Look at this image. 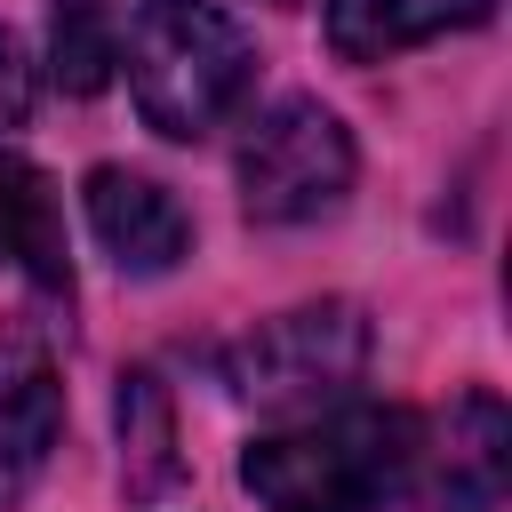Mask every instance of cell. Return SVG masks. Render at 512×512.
I'll return each mask as SVG.
<instances>
[{
  "instance_id": "1",
  "label": "cell",
  "mask_w": 512,
  "mask_h": 512,
  "mask_svg": "<svg viewBox=\"0 0 512 512\" xmlns=\"http://www.w3.org/2000/svg\"><path fill=\"white\" fill-rule=\"evenodd\" d=\"M424 464L416 416L408 408H312L288 432L248 440L240 456V488L264 512H384L408 496Z\"/></svg>"
},
{
  "instance_id": "2",
  "label": "cell",
  "mask_w": 512,
  "mask_h": 512,
  "mask_svg": "<svg viewBox=\"0 0 512 512\" xmlns=\"http://www.w3.org/2000/svg\"><path fill=\"white\" fill-rule=\"evenodd\" d=\"M128 88L152 136L200 144L256 88V40L216 0H136L128 16Z\"/></svg>"
},
{
  "instance_id": "3",
  "label": "cell",
  "mask_w": 512,
  "mask_h": 512,
  "mask_svg": "<svg viewBox=\"0 0 512 512\" xmlns=\"http://www.w3.org/2000/svg\"><path fill=\"white\" fill-rule=\"evenodd\" d=\"M368 344H376L368 312L344 304V296H320V304L272 312L248 336H232L216 352V376L248 408H328V400H344L360 384Z\"/></svg>"
},
{
  "instance_id": "4",
  "label": "cell",
  "mask_w": 512,
  "mask_h": 512,
  "mask_svg": "<svg viewBox=\"0 0 512 512\" xmlns=\"http://www.w3.org/2000/svg\"><path fill=\"white\" fill-rule=\"evenodd\" d=\"M352 192V136L320 96H280L240 136V208L256 224H312Z\"/></svg>"
},
{
  "instance_id": "5",
  "label": "cell",
  "mask_w": 512,
  "mask_h": 512,
  "mask_svg": "<svg viewBox=\"0 0 512 512\" xmlns=\"http://www.w3.org/2000/svg\"><path fill=\"white\" fill-rule=\"evenodd\" d=\"M56 432H64V376L32 328H8L0 336V512H16L40 488Z\"/></svg>"
},
{
  "instance_id": "6",
  "label": "cell",
  "mask_w": 512,
  "mask_h": 512,
  "mask_svg": "<svg viewBox=\"0 0 512 512\" xmlns=\"http://www.w3.org/2000/svg\"><path fill=\"white\" fill-rule=\"evenodd\" d=\"M88 232L104 240V256L136 280L176 272L192 256V216L176 208L168 184L136 176V168H88Z\"/></svg>"
},
{
  "instance_id": "7",
  "label": "cell",
  "mask_w": 512,
  "mask_h": 512,
  "mask_svg": "<svg viewBox=\"0 0 512 512\" xmlns=\"http://www.w3.org/2000/svg\"><path fill=\"white\" fill-rule=\"evenodd\" d=\"M496 0H328V48L344 64H384L416 40H440L456 24H480Z\"/></svg>"
},
{
  "instance_id": "8",
  "label": "cell",
  "mask_w": 512,
  "mask_h": 512,
  "mask_svg": "<svg viewBox=\"0 0 512 512\" xmlns=\"http://www.w3.org/2000/svg\"><path fill=\"white\" fill-rule=\"evenodd\" d=\"M184 480V448H176V400L152 368L120 376V488L136 504H160Z\"/></svg>"
},
{
  "instance_id": "9",
  "label": "cell",
  "mask_w": 512,
  "mask_h": 512,
  "mask_svg": "<svg viewBox=\"0 0 512 512\" xmlns=\"http://www.w3.org/2000/svg\"><path fill=\"white\" fill-rule=\"evenodd\" d=\"M440 448H448L440 456V504L448 512H496L504 504V448H512L504 400L496 392H464Z\"/></svg>"
},
{
  "instance_id": "10",
  "label": "cell",
  "mask_w": 512,
  "mask_h": 512,
  "mask_svg": "<svg viewBox=\"0 0 512 512\" xmlns=\"http://www.w3.org/2000/svg\"><path fill=\"white\" fill-rule=\"evenodd\" d=\"M0 264L32 272L48 296H72V272H64V232H56L48 176H40V168H24V160H0Z\"/></svg>"
},
{
  "instance_id": "11",
  "label": "cell",
  "mask_w": 512,
  "mask_h": 512,
  "mask_svg": "<svg viewBox=\"0 0 512 512\" xmlns=\"http://www.w3.org/2000/svg\"><path fill=\"white\" fill-rule=\"evenodd\" d=\"M48 56H56V88H64V96H96V88L112 80V64H120L112 0H56Z\"/></svg>"
},
{
  "instance_id": "12",
  "label": "cell",
  "mask_w": 512,
  "mask_h": 512,
  "mask_svg": "<svg viewBox=\"0 0 512 512\" xmlns=\"http://www.w3.org/2000/svg\"><path fill=\"white\" fill-rule=\"evenodd\" d=\"M24 112H32V64H24L16 32L0 24V136H16V128H24Z\"/></svg>"
}]
</instances>
